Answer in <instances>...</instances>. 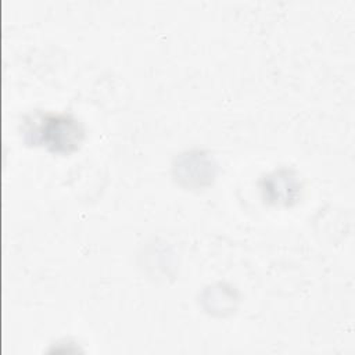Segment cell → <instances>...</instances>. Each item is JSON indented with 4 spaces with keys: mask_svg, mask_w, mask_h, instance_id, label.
<instances>
[{
    "mask_svg": "<svg viewBox=\"0 0 355 355\" xmlns=\"http://www.w3.org/2000/svg\"><path fill=\"white\" fill-rule=\"evenodd\" d=\"M26 133L33 136V143H42L57 153L75 150L83 139L82 125L69 115H42Z\"/></svg>",
    "mask_w": 355,
    "mask_h": 355,
    "instance_id": "obj_1",
    "label": "cell"
},
{
    "mask_svg": "<svg viewBox=\"0 0 355 355\" xmlns=\"http://www.w3.org/2000/svg\"><path fill=\"white\" fill-rule=\"evenodd\" d=\"M298 189L300 186L295 176L287 169H280L269 175L263 180L262 186V190L269 200L282 202H290L291 200H294Z\"/></svg>",
    "mask_w": 355,
    "mask_h": 355,
    "instance_id": "obj_2",
    "label": "cell"
}]
</instances>
